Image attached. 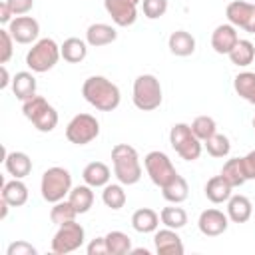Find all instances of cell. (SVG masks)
<instances>
[{"instance_id": "6da1fadb", "label": "cell", "mask_w": 255, "mask_h": 255, "mask_svg": "<svg viewBox=\"0 0 255 255\" xmlns=\"http://www.w3.org/2000/svg\"><path fill=\"white\" fill-rule=\"evenodd\" d=\"M82 96L90 106H94L100 112H112L122 102L120 88L104 76L86 78V82L82 84Z\"/></svg>"}, {"instance_id": "7a4b0ae2", "label": "cell", "mask_w": 255, "mask_h": 255, "mask_svg": "<svg viewBox=\"0 0 255 255\" xmlns=\"http://www.w3.org/2000/svg\"><path fill=\"white\" fill-rule=\"evenodd\" d=\"M114 175L122 185H135L141 179V163L137 149L129 143H116L112 147Z\"/></svg>"}, {"instance_id": "3957f363", "label": "cell", "mask_w": 255, "mask_h": 255, "mask_svg": "<svg viewBox=\"0 0 255 255\" xmlns=\"http://www.w3.org/2000/svg\"><path fill=\"white\" fill-rule=\"evenodd\" d=\"M163 92L161 84L153 74H141L133 80L131 88V102L141 112H153L161 106Z\"/></svg>"}, {"instance_id": "277c9868", "label": "cell", "mask_w": 255, "mask_h": 255, "mask_svg": "<svg viewBox=\"0 0 255 255\" xmlns=\"http://www.w3.org/2000/svg\"><path fill=\"white\" fill-rule=\"evenodd\" d=\"M40 191H42L44 201H48V203H56V201L66 199L68 193L72 191V175H70V171L66 167H60V165L48 167L42 173Z\"/></svg>"}, {"instance_id": "5b68a950", "label": "cell", "mask_w": 255, "mask_h": 255, "mask_svg": "<svg viewBox=\"0 0 255 255\" xmlns=\"http://www.w3.org/2000/svg\"><path fill=\"white\" fill-rule=\"evenodd\" d=\"M60 58H62V54H60V46L56 44V40L40 38L32 44V48L26 54V66L34 74H44V72L52 70Z\"/></svg>"}, {"instance_id": "8992f818", "label": "cell", "mask_w": 255, "mask_h": 255, "mask_svg": "<svg viewBox=\"0 0 255 255\" xmlns=\"http://www.w3.org/2000/svg\"><path fill=\"white\" fill-rule=\"evenodd\" d=\"M169 143L175 149V153L181 159H185V161L199 159L201 149H203V141L197 139L195 133L191 131V126L183 124V122L171 126V129H169Z\"/></svg>"}, {"instance_id": "52a82bcc", "label": "cell", "mask_w": 255, "mask_h": 255, "mask_svg": "<svg viewBox=\"0 0 255 255\" xmlns=\"http://www.w3.org/2000/svg\"><path fill=\"white\" fill-rule=\"evenodd\" d=\"M84 239H86V231L74 219V221H68L64 225H58V231L52 237L50 249L56 255H66V253H72V251L80 249L84 245Z\"/></svg>"}, {"instance_id": "ba28073f", "label": "cell", "mask_w": 255, "mask_h": 255, "mask_svg": "<svg viewBox=\"0 0 255 255\" xmlns=\"http://www.w3.org/2000/svg\"><path fill=\"white\" fill-rule=\"evenodd\" d=\"M100 135V122L92 114H78L66 126V137L74 145H86Z\"/></svg>"}, {"instance_id": "9c48e42d", "label": "cell", "mask_w": 255, "mask_h": 255, "mask_svg": "<svg viewBox=\"0 0 255 255\" xmlns=\"http://www.w3.org/2000/svg\"><path fill=\"white\" fill-rule=\"evenodd\" d=\"M143 167H145V171H147L151 183L157 185L159 189H161L165 183H169V181L177 175V171H175V167H173L169 155L163 153V151H159V149H153V151L145 153V157H143Z\"/></svg>"}, {"instance_id": "30bf717a", "label": "cell", "mask_w": 255, "mask_h": 255, "mask_svg": "<svg viewBox=\"0 0 255 255\" xmlns=\"http://www.w3.org/2000/svg\"><path fill=\"white\" fill-rule=\"evenodd\" d=\"M227 22L235 28H241L249 34H255V2L247 0H233L225 8Z\"/></svg>"}, {"instance_id": "8fae6325", "label": "cell", "mask_w": 255, "mask_h": 255, "mask_svg": "<svg viewBox=\"0 0 255 255\" xmlns=\"http://www.w3.org/2000/svg\"><path fill=\"white\" fill-rule=\"evenodd\" d=\"M141 0H104V8L112 22L120 28H128L137 20V6Z\"/></svg>"}, {"instance_id": "7c38bea8", "label": "cell", "mask_w": 255, "mask_h": 255, "mask_svg": "<svg viewBox=\"0 0 255 255\" xmlns=\"http://www.w3.org/2000/svg\"><path fill=\"white\" fill-rule=\"evenodd\" d=\"M8 32L18 44H34L40 36V24L32 16H14L8 24Z\"/></svg>"}, {"instance_id": "4fadbf2b", "label": "cell", "mask_w": 255, "mask_h": 255, "mask_svg": "<svg viewBox=\"0 0 255 255\" xmlns=\"http://www.w3.org/2000/svg\"><path fill=\"white\" fill-rule=\"evenodd\" d=\"M197 227L199 231L205 235V237H219L227 231L229 227V217L227 213H223L221 209H205L199 213V219H197Z\"/></svg>"}, {"instance_id": "5bb4252c", "label": "cell", "mask_w": 255, "mask_h": 255, "mask_svg": "<svg viewBox=\"0 0 255 255\" xmlns=\"http://www.w3.org/2000/svg\"><path fill=\"white\" fill-rule=\"evenodd\" d=\"M153 245L159 255H183V241L177 235V229H157L153 233Z\"/></svg>"}, {"instance_id": "9a60e30c", "label": "cell", "mask_w": 255, "mask_h": 255, "mask_svg": "<svg viewBox=\"0 0 255 255\" xmlns=\"http://www.w3.org/2000/svg\"><path fill=\"white\" fill-rule=\"evenodd\" d=\"M239 42V34H237V28L233 24H219L213 34H211V48L217 52V54H229L235 44Z\"/></svg>"}, {"instance_id": "2e32d148", "label": "cell", "mask_w": 255, "mask_h": 255, "mask_svg": "<svg viewBox=\"0 0 255 255\" xmlns=\"http://www.w3.org/2000/svg\"><path fill=\"white\" fill-rule=\"evenodd\" d=\"M118 38V30L112 24H104V22H96L92 26H88L86 30V42L92 48H102L108 46L112 42H116Z\"/></svg>"}, {"instance_id": "e0dca14e", "label": "cell", "mask_w": 255, "mask_h": 255, "mask_svg": "<svg viewBox=\"0 0 255 255\" xmlns=\"http://www.w3.org/2000/svg\"><path fill=\"white\" fill-rule=\"evenodd\" d=\"M4 167L12 177L24 179L32 171V159L24 151H4Z\"/></svg>"}, {"instance_id": "ac0fdd59", "label": "cell", "mask_w": 255, "mask_h": 255, "mask_svg": "<svg viewBox=\"0 0 255 255\" xmlns=\"http://www.w3.org/2000/svg\"><path fill=\"white\" fill-rule=\"evenodd\" d=\"M253 215V203L249 201V197L237 193V195H231L227 199V217L229 221L233 223H245L249 221Z\"/></svg>"}, {"instance_id": "d6986e66", "label": "cell", "mask_w": 255, "mask_h": 255, "mask_svg": "<svg viewBox=\"0 0 255 255\" xmlns=\"http://www.w3.org/2000/svg\"><path fill=\"white\" fill-rule=\"evenodd\" d=\"M167 48L173 56L177 58H187L195 52V38L185 32V30H175L169 34V40H167Z\"/></svg>"}, {"instance_id": "ffe728a7", "label": "cell", "mask_w": 255, "mask_h": 255, "mask_svg": "<svg viewBox=\"0 0 255 255\" xmlns=\"http://www.w3.org/2000/svg\"><path fill=\"white\" fill-rule=\"evenodd\" d=\"M82 179L90 187H104L110 183L112 171L104 161H90L82 171Z\"/></svg>"}, {"instance_id": "44dd1931", "label": "cell", "mask_w": 255, "mask_h": 255, "mask_svg": "<svg viewBox=\"0 0 255 255\" xmlns=\"http://www.w3.org/2000/svg\"><path fill=\"white\" fill-rule=\"evenodd\" d=\"M233 195V187L227 183V179L219 173L207 179L205 183V197L211 203H227V199Z\"/></svg>"}, {"instance_id": "7402d4cb", "label": "cell", "mask_w": 255, "mask_h": 255, "mask_svg": "<svg viewBox=\"0 0 255 255\" xmlns=\"http://www.w3.org/2000/svg\"><path fill=\"white\" fill-rule=\"evenodd\" d=\"M159 221V213H155L151 207H139L131 215V227L137 233H155Z\"/></svg>"}, {"instance_id": "603a6c76", "label": "cell", "mask_w": 255, "mask_h": 255, "mask_svg": "<svg viewBox=\"0 0 255 255\" xmlns=\"http://www.w3.org/2000/svg\"><path fill=\"white\" fill-rule=\"evenodd\" d=\"M60 54L68 64H80L88 56V42L82 38H66L60 46Z\"/></svg>"}, {"instance_id": "cb8c5ba5", "label": "cell", "mask_w": 255, "mask_h": 255, "mask_svg": "<svg viewBox=\"0 0 255 255\" xmlns=\"http://www.w3.org/2000/svg\"><path fill=\"white\" fill-rule=\"evenodd\" d=\"M36 88L38 84L32 72H16V76L12 78V92L20 102H26L36 96Z\"/></svg>"}, {"instance_id": "d4e9b609", "label": "cell", "mask_w": 255, "mask_h": 255, "mask_svg": "<svg viewBox=\"0 0 255 255\" xmlns=\"http://www.w3.org/2000/svg\"><path fill=\"white\" fill-rule=\"evenodd\" d=\"M2 199L8 201L12 207H22L28 201V187L22 179H10L2 185Z\"/></svg>"}, {"instance_id": "484cf974", "label": "cell", "mask_w": 255, "mask_h": 255, "mask_svg": "<svg viewBox=\"0 0 255 255\" xmlns=\"http://www.w3.org/2000/svg\"><path fill=\"white\" fill-rule=\"evenodd\" d=\"M68 201H70L72 207L78 211V215L88 213V211L92 209V205H94V191H92V187H90L88 183L76 185V187H72V191L68 193Z\"/></svg>"}, {"instance_id": "4316f807", "label": "cell", "mask_w": 255, "mask_h": 255, "mask_svg": "<svg viewBox=\"0 0 255 255\" xmlns=\"http://www.w3.org/2000/svg\"><path fill=\"white\" fill-rule=\"evenodd\" d=\"M161 195H163V199H165L167 203H183V201L187 199V195H189V185H187V181L177 173L169 183H165V185L161 187Z\"/></svg>"}, {"instance_id": "83f0119b", "label": "cell", "mask_w": 255, "mask_h": 255, "mask_svg": "<svg viewBox=\"0 0 255 255\" xmlns=\"http://www.w3.org/2000/svg\"><path fill=\"white\" fill-rule=\"evenodd\" d=\"M221 175L227 179V183L235 189V187H241L245 181H247V175H245V169H243V159L241 157H231L223 163L221 167Z\"/></svg>"}, {"instance_id": "f1b7e54d", "label": "cell", "mask_w": 255, "mask_h": 255, "mask_svg": "<svg viewBox=\"0 0 255 255\" xmlns=\"http://www.w3.org/2000/svg\"><path fill=\"white\" fill-rule=\"evenodd\" d=\"M233 88L239 98L255 106V72H239L233 78Z\"/></svg>"}, {"instance_id": "f546056e", "label": "cell", "mask_w": 255, "mask_h": 255, "mask_svg": "<svg viewBox=\"0 0 255 255\" xmlns=\"http://www.w3.org/2000/svg\"><path fill=\"white\" fill-rule=\"evenodd\" d=\"M159 219L169 229H181L187 225V211L179 207V203H171L159 211Z\"/></svg>"}, {"instance_id": "4dcf8cb0", "label": "cell", "mask_w": 255, "mask_h": 255, "mask_svg": "<svg viewBox=\"0 0 255 255\" xmlns=\"http://www.w3.org/2000/svg\"><path fill=\"white\" fill-rule=\"evenodd\" d=\"M227 56H229L231 64H235V66H239V68H245V66H249V64L255 60V46H253V42H249V40H239V42L235 44V48H233Z\"/></svg>"}, {"instance_id": "1f68e13d", "label": "cell", "mask_w": 255, "mask_h": 255, "mask_svg": "<svg viewBox=\"0 0 255 255\" xmlns=\"http://www.w3.org/2000/svg\"><path fill=\"white\" fill-rule=\"evenodd\" d=\"M102 201H104L106 207H110V209H114V211L122 209V207L126 205V201H128V195H126L122 183H108V185H104Z\"/></svg>"}, {"instance_id": "d6a6232c", "label": "cell", "mask_w": 255, "mask_h": 255, "mask_svg": "<svg viewBox=\"0 0 255 255\" xmlns=\"http://www.w3.org/2000/svg\"><path fill=\"white\" fill-rule=\"evenodd\" d=\"M110 255H126L131 251V239L124 231H110L104 235Z\"/></svg>"}, {"instance_id": "836d02e7", "label": "cell", "mask_w": 255, "mask_h": 255, "mask_svg": "<svg viewBox=\"0 0 255 255\" xmlns=\"http://www.w3.org/2000/svg\"><path fill=\"white\" fill-rule=\"evenodd\" d=\"M203 147L211 157H227L231 151V143L225 133H213L209 139L203 141Z\"/></svg>"}, {"instance_id": "e575fe53", "label": "cell", "mask_w": 255, "mask_h": 255, "mask_svg": "<svg viewBox=\"0 0 255 255\" xmlns=\"http://www.w3.org/2000/svg\"><path fill=\"white\" fill-rule=\"evenodd\" d=\"M52 205H54V207L50 209V219H52V223H56V225H64V223H68V221H74L76 215H78V211L72 207V203H70L68 199L56 201V203H52Z\"/></svg>"}, {"instance_id": "d590c367", "label": "cell", "mask_w": 255, "mask_h": 255, "mask_svg": "<svg viewBox=\"0 0 255 255\" xmlns=\"http://www.w3.org/2000/svg\"><path fill=\"white\" fill-rule=\"evenodd\" d=\"M189 126H191V131L195 133V137L201 141H205L213 133H217V124L211 116H197Z\"/></svg>"}, {"instance_id": "8d00e7d4", "label": "cell", "mask_w": 255, "mask_h": 255, "mask_svg": "<svg viewBox=\"0 0 255 255\" xmlns=\"http://www.w3.org/2000/svg\"><path fill=\"white\" fill-rule=\"evenodd\" d=\"M32 124H34V128H36L38 131H42V133L52 131V129L58 126V112H56V108L48 104V106L32 120Z\"/></svg>"}, {"instance_id": "74e56055", "label": "cell", "mask_w": 255, "mask_h": 255, "mask_svg": "<svg viewBox=\"0 0 255 255\" xmlns=\"http://www.w3.org/2000/svg\"><path fill=\"white\" fill-rule=\"evenodd\" d=\"M143 16L149 20H157L167 12V0H141Z\"/></svg>"}, {"instance_id": "f35d334b", "label": "cell", "mask_w": 255, "mask_h": 255, "mask_svg": "<svg viewBox=\"0 0 255 255\" xmlns=\"http://www.w3.org/2000/svg\"><path fill=\"white\" fill-rule=\"evenodd\" d=\"M14 54V38L10 36L8 28L0 30V64H8Z\"/></svg>"}, {"instance_id": "ab89813d", "label": "cell", "mask_w": 255, "mask_h": 255, "mask_svg": "<svg viewBox=\"0 0 255 255\" xmlns=\"http://www.w3.org/2000/svg\"><path fill=\"white\" fill-rule=\"evenodd\" d=\"M6 255H38V249L28 241H14L8 245Z\"/></svg>"}, {"instance_id": "60d3db41", "label": "cell", "mask_w": 255, "mask_h": 255, "mask_svg": "<svg viewBox=\"0 0 255 255\" xmlns=\"http://www.w3.org/2000/svg\"><path fill=\"white\" fill-rule=\"evenodd\" d=\"M6 2L12 8L14 16H26L34 8V0H6Z\"/></svg>"}, {"instance_id": "b9f144b4", "label": "cell", "mask_w": 255, "mask_h": 255, "mask_svg": "<svg viewBox=\"0 0 255 255\" xmlns=\"http://www.w3.org/2000/svg\"><path fill=\"white\" fill-rule=\"evenodd\" d=\"M88 255H108V245H106V237H96L88 243L86 247Z\"/></svg>"}, {"instance_id": "7bdbcfd3", "label": "cell", "mask_w": 255, "mask_h": 255, "mask_svg": "<svg viewBox=\"0 0 255 255\" xmlns=\"http://www.w3.org/2000/svg\"><path fill=\"white\" fill-rule=\"evenodd\" d=\"M243 159V169H245V175L247 179H255V149H251L247 155L241 157Z\"/></svg>"}, {"instance_id": "ee69618b", "label": "cell", "mask_w": 255, "mask_h": 255, "mask_svg": "<svg viewBox=\"0 0 255 255\" xmlns=\"http://www.w3.org/2000/svg\"><path fill=\"white\" fill-rule=\"evenodd\" d=\"M14 20V12H12V8L8 6V2L4 0V2H0V22L2 24H10Z\"/></svg>"}, {"instance_id": "f6af8a7d", "label": "cell", "mask_w": 255, "mask_h": 255, "mask_svg": "<svg viewBox=\"0 0 255 255\" xmlns=\"http://www.w3.org/2000/svg\"><path fill=\"white\" fill-rule=\"evenodd\" d=\"M0 72H2V80H0V88L4 90V88H8V84H10V76H8V70H6V64H2V68H0Z\"/></svg>"}, {"instance_id": "bcb514c9", "label": "cell", "mask_w": 255, "mask_h": 255, "mask_svg": "<svg viewBox=\"0 0 255 255\" xmlns=\"http://www.w3.org/2000/svg\"><path fill=\"white\" fill-rule=\"evenodd\" d=\"M253 129H255V118H253Z\"/></svg>"}, {"instance_id": "7dc6e473", "label": "cell", "mask_w": 255, "mask_h": 255, "mask_svg": "<svg viewBox=\"0 0 255 255\" xmlns=\"http://www.w3.org/2000/svg\"><path fill=\"white\" fill-rule=\"evenodd\" d=\"M251 2H255V0H251Z\"/></svg>"}]
</instances>
